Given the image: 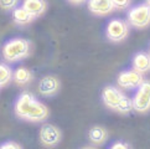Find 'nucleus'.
<instances>
[{
    "mask_svg": "<svg viewBox=\"0 0 150 149\" xmlns=\"http://www.w3.org/2000/svg\"><path fill=\"white\" fill-rule=\"evenodd\" d=\"M19 0H0V8L4 10H11L15 9Z\"/></svg>",
    "mask_w": 150,
    "mask_h": 149,
    "instance_id": "nucleus-18",
    "label": "nucleus"
},
{
    "mask_svg": "<svg viewBox=\"0 0 150 149\" xmlns=\"http://www.w3.org/2000/svg\"><path fill=\"white\" fill-rule=\"evenodd\" d=\"M0 149H23L16 142H5L0 145Z\"/></svg>",
    "mask_w": 150,
    "mask_h": 149,
    "instance_id": "nucleus-19",
    "label": "nucleus"
},
{
    "mask_svg": "<svg viewBox=\"0 0 150 149\" xmlns=\"http://www.w3.org/2000/svg\"><path fill=\"white\" fill-rule=\"evenodd\" d=\"M145 81L143 77V73L135 70H127L119 73L117 78L118 87L122 89H138L140 84Z\"/></svg>",
    "mask_w": 150,
    "mask_h": 149,
    "instance_id": "nucleus-7",
    "label": "nucleus"
},
{
    "mask_svg": "<svg viewBox=\"0 0 150 149\" xmlns=\"http://www.w3.org/2000/svg\"><path fill=\"white\" fill-rule=\"evenodd\" d=\"M133 70L140 73L150 71V54L148 52H138L133 57Z\"/></svg>",
    "mask_w": 150,
    "mask_h": 149,
    "instance_id": "nucleus-12",
    "label": "nucleus"
},
{
    "mask_svg": "<svg viewBox=\"0 0 150 149\" xmlns=\"http://www.w3.org/2000/svg\"><path fill=\"white\" fill-rule=\"evenodd\" d=\"M13 79V71L8 65L0 63V87L8 84Z\"/></svg>",
    "mask_w": 150,
    "mask_h": 149,
    "instance_id": "nucleus-16",
    "label": "nucleus"
},
{
    "mask_svg": "<svg viewBox=\"0 0 150 149\" xmlns=\"http://www.w3.org/2000/svg\"><path fill=\"white\" fill-rule=\"evenodd\" d=\"M15 113L19 118L28 122H44L49 117V108L37 101L34 94L30 92H24L20 94L15 103Z\"/></svg>",
    "mask_w": 150,
    "mask_h": 149,
    "instance_id": "nucleus-1",
    "label": "nucleus"
},
{
    "mask_svg": "<svg viewBox=\"0 0 150 149\" xmlns=\"http://www.w3.org/2000/svg\"><path fill=\"white\" fill-rule=\"evenodd\" d=\"M149 54H150V52H149Z\"/></svg>",
    "mask_w": 150,
    "mask_h": 149,
    "instance_id": "nucleus-24",
    "label": "nucleus"
},
{
    "mask_svg": "<svg viewBox=\"0 0 150 149\" xmlns=\"http://www.w3.org/2000/svg\"><path fill=\"white\" fill-rule=\"evenodd\" d=\"M82 149H97V148H94V147H92V145H87V147H83Z\"/></svg>",
    "mask_w": 150,
    "mask_h": 149,
    "instance_id": "nucleus-22",
    "label": "nucleus"
},
{
    "mask_svg": "<svg viewBox=\"0 0 150 149\" xmlns=\"http://www.w3.org/2000/svg\"><path fill=\"white\" fill-rule=\"evenodd\" d=\"M69 3H72V4H83L84 1H87V0H68Z\"/></svg>",
    "mask_w": 150,
    "mask_h": 149,
    "instance_id": "nucleus-21",
    "label": "nucleus"
},
{
    "mask_svg": "<svg viewBox=\"0 0 150 149\" xmlns=\"http://www.w3.org/2000/svg\"><path fill=\"white\" fill-rule=\"evenodd\" d=\"M146 4L149 5V6H150V0H146Z\"/></svg>",
    "mask_w": 150,
    "mask_h": 149,
    "instance_id": "nucleus-23",
    "label": "nucleus"
},
{
    "mask_svg": "<svg viewBox=\"0 0 150 149\" xmlns=\"http://www.w3.org/2000/svg\"><path fill=\"white\" fill-rule=\"evenodd\" d=\"M113 6L117 10H125L132 5V0H112Z\"/></svg>",
    "mask_w": 150,
    "mask_h": 149,
    "instance_id": "nucleus-17",
    "label": "nucleus"
},
{
    "mask_svg": "<svg viewBox=\"0 0 150 149\" xmlns=\"http://www.w3.org/2000/svg\"><path fill=\"white\" fill-rule=\"evenodd\" d=\"M134 111L146 113L150 111V81H144L133 97Z\"/></svg>",
    "mask_w": 150,
    "mask_h": 149,
    "instance_id": "nucleus-6",
    "label": "nucleus"
},
{
    "mask_svg": "<svg viewBox=\"0 0 150 149\" xmlns=\"http://www.w3.org/2000/svg\"><path fill=\"white\" fill-rule=\"evenodd\" d=\"M23 8L28 10L34 18H39L46 11L47 4L45 0H24Z\"/></svg>",
    "mask_w": 150,
    "mask_h": 149,
    "instance_id": "nucleus-11",
    "label": "nucleus"
},
{
    "mask_svg": "<svg viewBox=\"0 0 150 149\" xmlns=\"http://www.w3.org/2000/svg\"><path fill=\"white\" fill-rule=\"evenodd\" d=\"M128 24L135 29H145L150 26V6L140 4L132 8L128 13Z\"/></svg>",
    "mask_w": 150,
    "mask_h": 149,
    "instance_id": "nucleus-4",
    "label": "nucleus"
},
{
    "mask_svg": "<svg viewBox=\"0 0 150 149\" xmlns=\"http://www.w3.org/2000/svg\"><path fill=\"white\" fill-rule=\"evenodd\" d=\"M13 79H14L15 83L19 84V86H25V84L31 82V79H33V73H31V71L29 70V68L19 67L14 71Z\"/></svg>",
    "mask_w": 150,
    "mask_h": 149,
    "instance_id": "nucleus-14",
    "label": "nucleus"
},
{
    "mask_svg": "<svg viewBox=\"0 0 150 149\" xmlns=\"http://www.w3.org/2000/svg\"><path fill=\"white\" fill-rule=\"evenodd\" d=\"M107 39L113 42L124 41L129 35V24L124 20L114 19L108 23L105 29Z\"/></svg>",
    "mask_w": 150,
    "mask_h": 149,
    "instance_id": "nucleus-5",
    "label": "nucleus"
},
{
    "mask_svg": "<svg viewBox=\"0 0 150 149\" xmlns=\"http://www.w3.org/2000/svg\"><path fill=\"white\" fill-rule=\"evenodd\" d=\"M58 89H60V81L55 76H45L44 78H41L39 83L40 93L42 96H46V97L57 93Z\"/></svg>",
    "mask_w": 150,
    "mask_h": 149,
    "instance_id": "nucleus-10",
    "label": "nucleus"
},
{
    "mask_svg": "<svg viewBox=\"0 0 150 149\" xmlns=\"http://www.w3.org/2000/svg\"><path fill=\"white\" fill-rule=\"evenodd\" d=\"M13 19H14L15 23L19 24V25H28V24L33 23V21L35 20V18L33 16V15H31L26 9H24L23 6L14 9Z\"/></svg>",
    "mask_w": 150,
    "mask_h": 149,
    "instance_id": "nucleus-15",
    "label": "nucleus"
},
{
    "mask_svg": "<svg viewBox=\"0 0 150 149\" xmlns=\"http://www.w3.org/2000/svg\"><path fill=\"white\" fill-rule=\"evenodd\" d=\"M88 139L94 145L103 144V143L108 139V132H107V129L103 128V127L96 126L93 128H91V131L88 133Z\"/></svg>",
    "mask_w": 150,
    "mask_h": 149,
    "instance_id": "nucleus-13",
    "label": "nucleus"
},
{
    "mask_svg": "<svg viewBox=\"0 0 150 149\" xmlns=\"http://www.w3.org/2000/svg\"><path fill=\"white\" fill-rule=\"evenodd\" d=\"M62 139L61 131L53 124H44L40 129V140L45 147H56Z\"/></svg>",
    "mask_w": 150,
    "mask_h": 149,
    "instance_id": "nucleus-8",
    "label": "nucleus"
},
{
    "mask_svg": "<svg viewBox=\"0 0 150 149\" xmlns=\"http://www.w3.org/2000/svg\"><path fill=\"white\" fill-rule=\"evenodd\" d=\"M109 149H132V148L125 142H115V143H113V144L110 145Z\"/></svg>",
    "mask_w": 150,
    "mask_h": 149,
    "instance_id": "nucleus-20",
    "label": "nucleus"
},
{
    "mask_svg": "<svg viewBox=\"0 0 150 149\" xmlns=\"http://www.w3.org/2000/svg\"><path fill=\"white\" fill-rule=\"evenodd\" d=\"M102 99L107 107L118 112V113L128 114L134 111L133 98H129L120 91V88H117L114 86L104 87L103 92H102Z\"/></svg>",
    "mask_w": 150,
    "mask_h": 149,
    "instance_id": "nucleus-2",
    "label": "nucleus"
},
{
    "mask_svg": "<svg viewBox=\"0 0 150 149\" xmlns=\"http://www.w3.org/2000/svg\"><path fill=\"white\" fill-rule=\"evenodd\" d=\"M31 51V45L25 39L9 40L3 47V56L9 62H16L28 57Z\"/></svg>",
    "mask_w": 150,
    "mask_h": 149,
    "instance_id": "nucleus-3",
    "label": "nucleus"
},
{
    "mask_svg": "<svg viewBox=\"0 0 150 149\" xmlns=\"http://www.w3.org/2000/svg\"><path fill=\"white\" fill-rule=\"evenodd\" d=\"M89 11L98 15V16H105L114 10L112 0H88Z\"/></svg>",
    "mask_w": 150,
    "mask_h": 149,
    "instance_id": "nucleus-9",
    "label": "nucleus"
}]
</instances>
